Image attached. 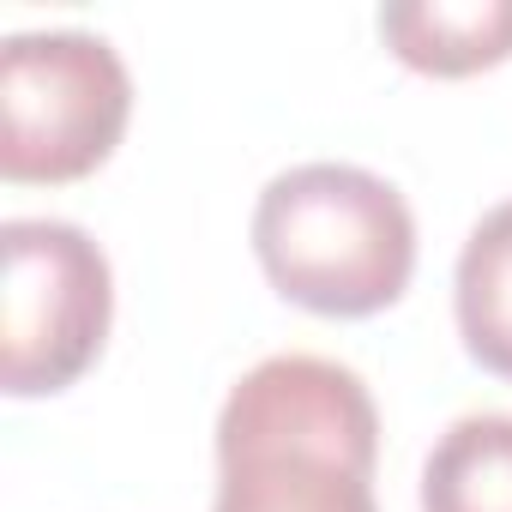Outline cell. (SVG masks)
Masks as SVG:
<instances>
[{
    "label": "cell",
    "instance_id": "obj_2",
    "mask_svg": "<svg viewBox=\"0 0 512 512\" xmlns=\"http://www.w3.org/2000/svg\"><path fill=\"white\" fill-rule=\"evenodd\" d=\"M253 253L272 290L326 320H368L410 290V199L362 163H296L253 205Z\"/></svg>",
    "mask_w": 512,
    "mask_h": 512
},
{
    "label": "cell",
    "instance_id": "obj_3",
    "mask_svg": "<svg viewBox=\"0 0 512 512\" xmlns=\"http://www.w3.org/2000/svg\"><path fill=\"white\" fill-rule=\"evenodd\" d=\"M133 115V73L97 31H13L0 43V175L79 181L103 169Z\"/></svg>",
    "mask_w": 512,
    "mask_h": 512
},
{
    "label": "cell",
    "instance_id": "obj_7",
    "mask_svg": "<svg viewBox=\"0 0 512 512\" xmlns=\"http://www.w3.org/2000/svg\"><path fill=\"white\" fill-rule=\"evenodd\" d=\"M422 512H512V416H458L422 464Z\"/></svg>",
    "mask_w": 512,
    "mask_h": 512
},
{
    "label": "cell",
    "instance_id": "obj_6",
    "mask_svg": "<svg viewBox=\"0 0 512 512\" xmlns=\"http://www.w3.org/2000/svg\"><path fill=\"white\" fill-rule=\"evenodd\" d=\"M452 308L470 362L512 380V199L482 211L476 229L464 235L452 272Z\"/></svg>",
    "mask_w": 512,
    "mask_h": 512
},
{
    "label": "cell",
    "instance_id": "obj_5",
    "mask_svg": "<svg viewBox=\"0 0 512 512\" xmlns=\"http://www.w3.org/2000/svg\"><path fill=\"white\" fill-rule=\"evenodd\" d=\"M380 37L416 73L464 79L512 55V0H392Z\"/></svg>",
    "mask_w": 512,
    "mask_h": 512
},
{
    "label": "cell",
    "instance_id": "obj_1",
    "mask_svg": "<svg viewBox=\"0 0 512 512\" xmlns=\"http://www.w3.org/2000/svg\"><path fill=\"white\" fill-rule=\"evenodd\" d=\"M380 410L332 356H266L217 410L211 512H380Z\"/></svg>",
    "mask_w": 512,
    "mask_h": 512
},
{
    "label": "cell",
    "instance_id": "obj_4",
    "mask_svg": "<svg viewBox=\"0 0 512 512\" xmlns=\"http://www.w3.org/2000/svg\"><path fill=\"white\" fill-rule=\"evenodd\" d=\"M0 386L13 398L67 392L109 338L115 272L109 253L61 217H13L0 229Z\"/></svg>",
    "mask_w": 512,
    "mask_h": 512
}]
</instances>
